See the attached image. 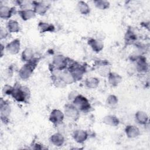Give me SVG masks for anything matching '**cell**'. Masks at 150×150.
Returning a JSON list of instances; mask_svg holds the SVG:
<instances>
[{"label":"cell","instance_id":"obj_12","mask_svg":"<svg viewBox=\"0 0 150 150\" xmlns=\"http://www.w3.org/2000/svg\"><path fill=\"white\" fill-rule=\"evenodd\" d=\"M88 136L87 133L83 130H77L73 134V138L77 142L81 143L85 141Z\"/></svg>","mask_w":150,"mask_h":150},{"label":"cell","instance_id":"obj_27","mask_svg":"<svg viewBox=\"0 0 150 150\" xmlns=\"http://www.w3.org/2000/svg\"><path fill=\"white\" fill-rule=\"evenodd\" d=\"M125 38L127 42H132L136 39V35L132 31L128 30L126 33Z\"/></svg>","mask_w":150,"mask_h":150},{"label":"cell","instance_id":"obj_2","mask_svg":"<svg viewBox=\"0 0 150 150\" xmlns=\"http://www.w3.org/2000/svg\"><path fill=\"white\" fill-rule=\"evenodd\" d=\"M11 95L18 101L25 102L26 100L29 97L28 96L29 95V92L28 88L19 86L13 87Z\"/></svg>","mask_w":150,"mask_h":150},{"label":"cell","instance_id":"obj_21","mask_svg":"<svg viewBox=\"0 0 150 150\" xmlns=\"http://www.w3.org/2000/svg\"><path fill=\"white\" fill-rule=\"evenodd\" d=\"M77 9L83 15H87L90 12V7L85 2L83 1H80L78 2Z\"/></svg>","mask_w":150,"mask_h":150},{"label":"cell","instance_id":"obj_8","mask_svg":"<svg viewBox=\"0 0 150 150\" xmlns=\"http://www.w3.org/2000/svg\"><path fill=\"white\" fill-rule=\"evenodd\" d=\"M34 11L36 13H38L39 15H43L46 13L49 8V5L42 2H33Z\"/></svg>","mask_w":150,"mask_h":150},{"label":"cell","instance_id":"obj_25","mask_svg":"<svg viewBox=\"0 0 150 150\" xmlns=\"http://www.w3.org/2000/svg\"><path fill=\"white\" fill-rule=\"evenodd\" d=\"M137 69L139 71H145L148 69V64L144 59L141 58L137 62Z\"/></svg>","mask_w":150,"mask_h":150},{"label":"cell","instance_id":"obj_4","mask_svg":"<svg viewBox=\"0 0 150 150\" xmlns=\"http://www.w3.org/2000/svg\"><path fill=\"white\" fill-rule=\"evenodd\" d=\"M69 71L71 73L75 80H78L81 79L85 70L83 67L81 66L77 63H74L70 66Z\"/></svg>","mask_w":150,"mask_h":150},{"label":"cell","instance_id":"obj_5","mask_svg":"<svg viewBox=\"0 0 150 150\" xmlns=\"http://www.w3.org/2000/svg\"><path fill=\"white\" fill-rule=\"evenodd\" d=\"M65 115L67 117L74 120H76L79 117V110L74 105L72 104H67L64 108Z\"/></svg>","mask_w":150,"mask_h":150},{"label":"cell","instance_id":"obj_22","mask_svg":"<svg viewBox=\"0 0 150 150\" xmlns=\"http://www.w3.org/2000/svg\"><path fill=\"white\" fill-rule=\"evenodd\" d=\"M7 28L10 32H18L19 30V26L18 23L13 20H11L7 24Z\"/></svg>","mask_w":150,"mask_h":150},{"label":"cell","instance_id":"obj_23","mask_svg":"<svg viewBox=\"0 0 150 150\" xmlns=\"http://www.w3.org/2000/svg\"><path fill=\"white\" fill-rule=\"evenodd\" d=\"M22 59L24 62H29L33 59V52L30 49H25L22 54Z\"/></svg>","mask_w":150,"mask_h":150},{"label":"cell","instance_id":"obj_13","mask_svg":"<svg viewBox=\"0 0 150 150\" xmlns=\"http://www.w3.org/2000/svg\"><path fill=\"white\" fill-rule=\"evenodd\" d=\"M125 133L128 137L134 138L139 135V129L134 125H128L125 128Z\"/></svg>","mask_w":150,"mask_h":150},{"label":"cell","instance_id":"obj_15","mask_svg":"<svg viewBox=\"0 0 150 150\" xmlns=\"http://www.w3.org/2000/svg\"><path fill=\"white\" fill-rule=\"evenodd\" d=\"M121 80H122L121 77L116 73H110L108 74L109 83L112 86H115L118 85V84L121 82Z\"/></svg>","mask_w":150,"mask_h":150},{"label":"cell","instance_id":"obj_17","mask_svg":"<svg viewBox=\"0 0 150 150\" xmlns=\"http://www.w3.org/2000/svg\"><path fill=\"white\" fill-rule=\"evenodd\" d=\"M135 118L140 124H145L148 120L147 114L143 111H138L135 114Z\"/></svg>","mask_w":150,"mask_h":150},{"label":"cell","instance_id":"obj_1","mask_svg":"<svg viewBox=\"0 0 150 150\" xmlns=\"http://www.w3.org/2000/svg\"><path fill=\"white\" fill-rule=\"evenodd\" d=\"M37 59H32L21 69L19 71V76L21 78L25 80L30 77L37 64Z\"/></svg>","mask_w":150,"mask_h":150},{"label":"cell","instance_id":"obj_7","mask_svg":"<svg viewBox=\"0 0 150 150\" xmlns=\"http://www.w3.org/2000/svg\"><path fill=\"white\" fill-rule=\"evenodd\" d=\"M15 8H9L5 6H2L0 8V16L1 18L5 19H9L13 14L15 13Z\"/></svg>","mask_w":150,"mask_h":150},{"label":"cell","instance_id":"obj_16","mask_svg":"<svg viewBox=\"0 0 150 150\" xmlns=\"http://www.w3.org/2000/svg\"><path fill=\"white\" fill-rule=\"evenodd\" d=\"M50 141L56 146H61L64 142V137L60 134H55L51 137Z\"/></svg>","mask_w":150,"mask_h":150},{"label":"cell","instance_id":"obj_3","mask_svg":"<svg viewBox=\"0 0 150 150\" xmlns=\"http://www.w3.org/2000/svg\"><path fill=\"white\" fill-rule=\"evenodd\" d=\"M73 105H74L79 110L86 111L90 108V105L87 99L81 95H78L73 100Z\"/></svg>","mask_w":150,"mask_h":150},{"label":"cell","instance_id":"obj_20","mask_svg":"<svg viewBox=\"0 0 150 150\" xmlns=\"http://www.w3.org/2000/svg\"><path fill=\"white\" fill-rule=\"evenodd\" d=\"M10 107L8 104L1 103V119L4 118L6 120L8 119V117L10 114Z\"/></svg>","mask_w":150,"mask_h":150},{"label":"cell","instance_id":"obj_14","mask_svg":"<svg viewBox=\"0 0 150 150\" xmlns=\"http://www.w3.org/2000/svg\"><path fill=\"white\" fill-rule=\"evenodd\" d=\"M88 45L91 46L92 49L96 52H99L101 50L104 46L102 42L93 39H91L88 40Z\"/></svg>","mask_w":150,"mask_h":150},{"label":"cell","instance_id":"obj_18","mask_svg":"<svg viewBox=\"0 0 150 150\" xmlns=\"http://www.w3.org/2000/svg\"><path fill=\"white\" fill-rule=\"evenodd\" d=\"M104 122L111 126H117L119 124V120L115 116L110 115L104 117Z\"/></svg>","mask_w":150,"mask_h":150},{"label":"cell","instance_id":"obj_28","mask_svg":"<svg viewBox=\"0 0 150 150\" xmlns=\"http://www.w3.org/2000/svg\"><path fill=\"white\" fill-rule=\"evenodd\" d=\"M118 102L117 98L113 95L110 96L107 98V103L110 105H114L116 104Z\"/></svg>","mask_w":150,"mask_h":150},{"label":"cell","instance_id":"obj_19","mask_svg":"<svg viewBox=\"0 0 150 150\" xmlns=\"http://www.w3.org/2000/svg\"><path fill=\"white\" fill-rule=\"evenodd\" d=\"M38 28L40 32H53L54 30V27L51 24L45 22H40Z\"/></svg>","mask_w":150,"mask_h":150},{"label":"cell","instance_id":"obj_11","mask_svg":"<svg viewBox=\"0 0 150 150\" xmlns=\"http://www.w3.org/2000/svg\"><path fill=\"white\" fill-rule=\"evenodd\" d=\"M19 14L21 16L23 20L26 21L33 18L35 16V12L34 10L31 9H22L18 11Z\"/></svg>","mask_w":150,"mask_h":150},{"label":"cell","instance_id":"obj_6","mask_svg":"<svg viewBox=\"0 0 150 150\" xmlns=\"http://www.w3.org/2000/svg\"><path fill=\"white\" fill-rule=\"evenodd\" d=\"M64 118V114L58 110H54L50 114V120L54 124H59L62 122Z\"/></svg>","mask_w":150,"mask_h":150},{"label":"cell","instance_id":"obj_24","mask_svg":"<svg viewBox=\"0 0 150 150\" xmlns=\"http://www.w3.org/2000/svg\"><path fill=\"white\" fill-rule=\"evenodd\" d=\"M99 83V81L97 78L91 77L87 79L86 81V85L87 87L93 88L96 87Z\"/></svg>","mask_w":150,"mask_h":150},{"label":"cell","instance_id":"obj_10","mask_svg":"<svg viewBox=\"0 0 150 150\" xmlns=\"http://www.w3.org/2000/svg\"><path fill=\"white\" fill-rule=\"evenodd\" d=\"M53 64L56 69L62 70L66 66V59L62 56H57L53 59Z\"/></svg>","mask_w":150,"mask_h":150},{"label":"cell","instance_id":"obj_9","mask_svg":"<svg viewBox=\"0 0 150 150\" xmlns=\"http://www.w3.org/2000/svg\"><path fill=\"white\" fill-rule=\"evenodd\" d=\"M7 50L12 54H16L20 49L19 40L15 39L12 41L6 46Z\"/></svg>","mask_w":150,"mask_h":150},{"label":"cell","instance_id":"obj_26","mask_svg":"<svg viewBox=\"0 0 150 150\" xmlns=\"http://www.w3.org/2000/svg\"><path fill=\"white\" fill-rule=\"evenodd\" d=\"M94 2L96 6L100 9H105L108 8L110 5L109 2L106 1H95Z\"/></svg>","mask_w":150,"mask_h":150}]
</instances>
